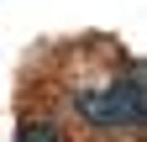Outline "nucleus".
<instances>
[{
	"instance_id": "1",
	"label": "nucleus",
	"mask_w": 147,
	"mask_h": 142,
	"mask_svg": "<svg viewBox=\"0 0 147 142\" xmlns=\"http://www.w3.org/2000/svg\"><path fill=\"white\" fill-rule=\"evenodd\" d=\"M74 111H79V121H89V126H105V132L142 126V116H147L142 68L131 63L116 84H105V90H79V95H74Z\"/></svg>"
},
{
	"instance_id": "2",
	"label": "nucleus",
	"mask_w": 147,
	"mask_h": 142,
	"mask_svg": "<svg viewBox=\"0 0 147 142\" xmlns=\"http://www.w3.org/2000/svg\"><path fill=\"white\" fill-rule=\"evenodd\" d=\"M16 142H63V132L53 126V121H26V126L16 132Z\"/></svg>"
}]
</instances>
